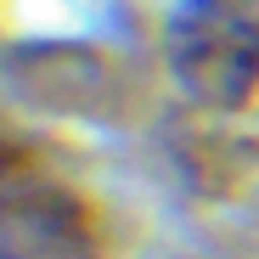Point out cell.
I'll return each mask as SVG.
<instances>
[{
	"label": "cell",
	"instance_id": "cell-1",
	"mask_svg": "<svg viewBox=\"0 0 259 259\" xmlns=\"http://www.w3.org/2000/svg\"><path fill=\"white\" fill-rule=\"evenodd\" d=\"M0 259H107L96 203L12 118H0Z\"/></svg>",
	"mask_w": 259,
	"mask_h": 259
},
{
	"label": "cell",
	"instance_id": "cell-2",
	"mask_svg": "<svg viewBox=\"0 0 259 259\" xmlns=\"http://www.w3.org/2000/svg\"><path fill=\"white\" fill-rule=\"evenodd\" d=\"M169 68L208 107L259 96V0H181L169 17Z\"/></svg>",
	"mask_w": 259,
	"mask_h": 259
}]
</instances>
